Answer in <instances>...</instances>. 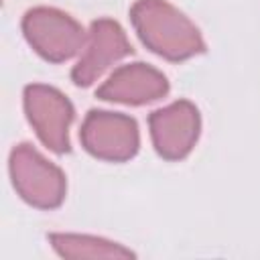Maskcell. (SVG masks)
Wrapping results in <instances>:
<instances>
[{"label": "cell", "instance_id": "cell-1", "mask_svg": "<svg viewBox=\"0 0 260 260\" xmlns=\"http://www.w3.org/2000/svg\"><path fill=\"white\" fill-rule=\"evenodd\" d=\"M140 41L169 61H185L205 51L199 28L167 0H136L130 8Z\"/></svg>", "mask_w": 260, "mask_h": 260}, {"label": "cell", "instance_id": "cell-2", "mask_svg": "<svg viewBox=\"0 0 260 260\" xmlns=\"http://www.w3.org/2000/svg\"><path fill=\"white\" fill-rule=\"evenodd\" d=\"M8 167L16 193L28 205L39 209H55L63 203L67 191L65 175L37 148L30 144L14 146Z\"/></svg>", "mask_w": 260, "mask_h": 260}, {"label": "cell", "instance_id": "cell-3", "mask_svg": "<svg viewBox=\"0 0 260 260\" xmlns=\"http://www.w3.org/2000/svg\"><path fill=\"white\" fill-rule=\"evenodd\" d=\"M22 32L28 45L53 63L75 57L87 41V32L73 16L49 6L30 8L22 18Z\"/></svg>", "mask_w": 260, "mask_h": 260}, {"label": "cell", "instance_id": "cell-4", "mask_svg": "<svg viewBox=\"0 0 260 260\" xmlns=\"http://www.w3.org/2000/svg\"><path fill=\"white\" fill-rule=\"evenodd\" d=\"M83 148L102 160L124 162L138 152L140 134L134 118L118 112L91 110L79 130Z\"/></svg>", "mask_w": 260, "mask_h": 260}, {"label": "cell", "instance_id": "cell-5", "mask_svg": "<svg viewBox=\"0 0 260 260\" xmlns=\"http://www.w3.org/2000/svg\"><path fill=\"white\" fill-rule=\"evenodd\" d=\"M24 112L39 140L53 152L69 150V128L73 122L71 102L55 87L30 83L24 87Z\"/></svg>", "mask_w": 260, "mask_h": 260}, {"label": "cell", "instance_id": "cell-6", "mask_svg": "<svg viewBox=\"0 0 260 260\" xmlns=\"http://www.w3.org/2000/svg\"><path fill=\"white\" fill-rule=\"evenodd\" d=\"M130 53L132 47L124 28L112 18H98L87 30V41L71 69V79L75 85L87 87Z\"/></svg>", "mask_w": 260, "mask_h": 260}, {"label": "cell", "instance_id": "cell-7", "mask_svg": "<svg viewBox=\"0 0 260 260\" xmlns=\"http://www.w3.org/2000/svg\"><path fill=\"white\" fill-rule=\"evenodd\" d=\"M148 128L154 150L167 160H181L193 150L199 138L201 120L191 102L179 100L154 110L148 116Z\"/></svg>", "mask_w": 260, "mask_h": 260}, {"label": "cell", "instance_id": "cell-8", "mask_svg": "<svg viewBox=\"0 0 260 260\" xmlns=\"http://www.w3.org/2000/svg\"><path fill=\"white\" fill-rule=\"evenodd\" d=\"M95 93L106 102L144 106L165 98L169 93V81L158 69L146 63H130L118 67Z\"/></svg>", "mask_w": 260, "mask_h": 260}, {"label": "cell", "instance_id": "cell-9", "mask_svg": "<svg viewBox=\"0 0 260 260\" xmlns=\"http://www.w3.org/2000/svg\"><path fill=\"white\" fill-rule=\"evenodd\" d=\"M51 246L63 258H134V252L124 248L122 244L87 236V234H51Z\"/></svg>", "mask_w": 260, "mask_h": 260}]
</instances>
